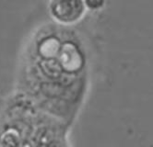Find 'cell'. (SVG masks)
<instances>
[{
    "label": "cell",
    "instance_id": "cell-1",
    "mask_svg": "<svg viewBox=\"0 0 153 147\" xmlns=\"http://www.w3.org/2000/svg\"><path fill=\"white\" fill-rule=\"evenodd\" d=\"M82 64V52L68 32L58 26H45L30 39L21 55L17 91L52 115L59 110L71 73Z\"/></svg>",
    "mask_w": 153,
    "mask_h": 147
},
{
    "label": "cell",
    "instance_id": "cell-2",
    "mask_svg": "<svg viewBox=\"0 0 153 147\" xmlns=\"http://www.w3.org/2000/svg\"><path fill=\"white\" fill-rule=\"evenodd\" d=\"M0 147H63L60 127L51 114L16 91L0 106Z\"/></svg>",
    "mask_w": 153,
    "mask_h": 147
},
{
    "label": "cell",
    "instance_id": "cell-3",
    "mask_svg": "<svg viewBox=\"0 0 153 147\" xmlns=\"http://www.w3.org/2000/svg\"><path fill=\"white\" fill-rule=\"evenodd\" d=\"M85 3L84 0H51L50 11L60 22H73L83 14Z\"/></svg>",
    "mask_w": 153,
    "mask_h": 147
},
{
    "label": "cell",
    "instance_id": "cell-4",
    "mask_svg": "<svg viewBox=\"0 0 153 147\" xmlns=\"http://www.w3.org/2000/svg\"><path fill=\"white\" fill-rule=\"evenodd\" d=\"M93 1V4H92V7H98L102 2V0H85V2L88 4L89 6L91 5V2Z\"/></svg>",
    "mask_w": 153,
    "mask_h": 147
}]
</instances>
